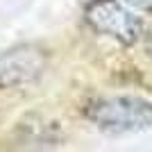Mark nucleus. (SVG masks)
<instances>
[{"instance_id": "5", "label": "nucleus", "mask_w": 152, "mask_h": 152, "mask_svg": "<svg viewBox=\"0 0 152 152\" xmlns=\"http://www.w3.org/2000/svg\"><path fill=\"white\" fill-rule=\"evenodd\" d=\"M148 52H150V57H152V32H150V37H148Z\"/></svg>"}, {"instance_id": "4", "label": "nucleus", "mask_w": 152, "mask_h": 152, "mask_svg": "<svg viewBox=\"0 0 152 152\" xmlns=\"http://www.w3.org/2000/svg\"><path fill=\"white\" fill-rule=\"evenodd\" d=\"M132 7L136 9H143V12H152V0H127Z\"/></svg>"}, {"instance_id": "3", "label": "nucleus", "mask_w": 152, "mask_h": 152, "mask_svg": "<svg viewBox=\"0 0 152 152\" xmlns=\"http://www.w3.org/2000/svg\"><path fill=\"white\" fill-rule=\"evenodd\" d=\"M48 57L37 45H18L0 55V86H20L41 77Z\"/></svg>"}, {"instance_id": "1", "label": "nucleus", "mask_w": 152, "mask_h": 152, "mask_svg": "<svg viewBox=\"0 0 152 152\" xmlns=\"http://www.w3.org/2000/svg\"><path fill=\"white\" fill-rule=\"evenodd\" d=\"M86 116L95 127L109 134L141 132L152 127V102L136 95L102 98L89 104Z\"/></svg>"}, {"instance_id": "2", "label": "nucleus", "mask_w": 152, "mask_h": 152, "mask_svg": "<svg viewBox=\"0 0 152 152\" xmlns=\"http://www.w3.org/2000/svg\"><path fill=\"white\" fill-rule=\"evenodd\" d=\"M86 23L123 45H132L141 37V20L116 0H93L86 7Z\"/></svg>"}]
</instances>
